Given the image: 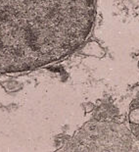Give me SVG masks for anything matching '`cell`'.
Instances as JSON below:
<instances>
[{"label":"cell","instance_id":"6da1fadb","mask_svg":"<svg viewBox=\"0 0 139 152\" xmlns=\"http://www.w3.org/2000/svg\"><path fill=\"white\" fill-rule=\"evenodd\" d=\"M94 0H0V74L60 62L85 43Z\"/></svg>","mask_w":139,"mask_h":152},{"label":"cell","instance_id":"7a4b0ae2","mask_svg":"<svg viewBox=\"0 0 139 152\" xmlns=\"http://www.w3.org/2000/svg\"><path fill=\"white\" fill-rule=\"evenodd\" d=\"M129 123L133 134L139 138V99H135L131 103L130 112H129Z\"/></svg>","mask_w":139,"mask_h":152}]
</instances>
